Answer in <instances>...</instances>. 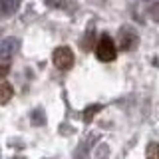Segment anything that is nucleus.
Masks as SVG:
<instances>
[{
  "instance_id": "nucleus-5",
  "label": "nucleus",
  "mask_w": 159,
  "mask_h": 159,
  "mask_svg": "<svg viewBox=\"0 0 159 159\" xmlns=\"http://www.w3.org/2000/svg\"><path fill=\"white\" fill-rule=\"evenodd\" d=\"M20 4H22V0H0V20L12 16L20 8Z\"/></svg>"
},
{
  "instance_id": "nucleus-10",
  "label": "nucleus",
  "mask_w": 159,
  "mask_h": 159,
  "mask_svg": "<svg viewBox=\"0 0 159 159\" xmlns=\"http://www.w3.org/2000/svg\"><path fill=\"white\" fill-rule=\"evenodd\" d=\"M99 109H102V106H99V103H93V106L86 107V111H84V121L89 123V121L93 119V116H96V113L99 111Z\"/></svg>"
},
{
  "instance_id": "nucleus-8",
  "label": "nucleus",
  "mask_w": 159,
  "mask_h": 159,
  "mask_svg": "<svg viewBox=\"0 0 159 159\" xmlns=\"http://www.w3.org/2000/svg\"><path fill=\"white\" fill-rule=\"evenodd\" d=\"M12 93H14L12 86H10V84H2V86H0V103H8L10 98H12Z\"/></svg>"
},
{
  "instance_id": "nucleus-9",
  "label": "nucleus",
  "mask_w": 159,
  "mask_h": 159,
  "mask_svg": "<svg viewBox=\"0 0 159 159\" xmlns=\"http://www.w3.org/2000/svg\"><path fill=\"white\" fill-rule=\"evenodd\" d=\"M145 157H147V159H159V143H157V141L147 143V147H145Z\"/></svg>"
},
{
  "instance_id": "nucleus-12",
  "label": "nucleus",
  "mask_w": 159,
  "mask_h": 159,
  "mask_svg": "<svg viewBox=\"0 0 159 159\" xmlns=\"http://www.w3.org/2000/svg\"><path fill=\"white\" fill-rule=\"evenodd\" d=\"M8 72H10V66H8L6 62H0V78L8 76Z\"/></svg>"
},
{
  "instance_id": "nucleus-1",
  "label": "nucleus",
  "mask_w": 159,
  "mask_h": 159,
  "mask_svg": "<svg viewBox=\"0 0 159 159\" xmlns=\"http://www.w3.org/2000/svg\"><path fill=\"white\" fill-rule=\"evenodd\" d=\"M96 56L99 62H113L116 60V44L109 34H102L96 46Z\"/></svg>"
},
{
  "instance_id": "nucleus-7",
  "label": "nucleus",
  "mask_w": 159,
  "mask_h": 159,
  "mask_svg": "<svg viewBox=\"0 0 159 159\" xmlns=\"http://www.w3.org/2000/svg\"><path fill=\"white\" fill-rule=\"evenodd\" d=\"M30 119H32V123L34 125H44V123H46V113H44V109L42 107H36L34 109L32 113H30Z\"/></svg>"
},
{
  "instance_id": "nucleus-4",
  "label": "nucleus",
  "mask_w": 159,
  "mask_h": 159,
  "mask_svg": "<svg viewBox=\"0 0 159 159\" xmlns=\"http://www.w3.org/2000/svg\"><path fill=\"white\" fill-rule=\"evenodd\" d=\"M20 50V38L8 36L0 42V58L2 60H10L12 56H16V52Z\"/></svg>"
},
{
  "instance_id": "nucleus-11",
  "label": "nucleus",
  "mask_w": 159,
  "mask_h": 159,
  "mask_svg": "<svg viewBox=\"0 0 159 159\" xmlns=\"http://www.w3.org/2000/svg\"><path fill=\"white\" fill-rule=\"evenodd\" d=\"M149 16H151L153 22H157V24H159V2L151 4V8H149Z\"/></svg>"
},
{
  "instance_id": "nucleus-6",
  "label": "nucleus",
  "mask_w": 159,
  "mask_h": 159,
  "mask_svg": "<svg viewBox=\"0 0 159 159\" xmlns=\"http://www.w3.org/2000/svg\"><path fill=\"white\" fill-rule=\"evenodd\" d=\"M93 42H96V26L89 24L86 34H84V38H82V50L84 52H89V50L93 48Z\"/></svg>"
},
{
  "instance_id": "nucleus-13",
  "label": "nucleus",
  "mask_w": 159,
  "mask_h": 159,
  "mask_svg": "<svg viewBox=\"0 0 159 159\" xmlns=\"http://www.w3.org/2000/svg\"><path fill=\"white\" fill-rule=\"evenodd\" d=\"M44 2H46L50 8H60V6H62V2H64V0H44Z\"/></svg>"
},
{
  "instance_id": "nucleus-2",
  "label": "nucleus",
  "mask_w": 159,
  "mask_h": 159,
  "mask_svg": "<svg viewBox=\"0 0 159 159\" xmlns=\"http://www.w3.org/2000/svg\"><path fill=\"white\" fill-rule=\"evenodd\" d=\"M117 46L123 52H131L139 46V34L135 32V28L131 26H123L117 34Z\"/></svg>"
},
{
  "instance_id": "nucleus-3",
  "label": "nucleus",
  "mask_w": 159,
  "mask_h": 159,
  "mask_svg": "<svg viewBox=\"0 0 159 159\" xmlns=\"http://www.w3.org/2000/svg\"><path fill=\"white\" fill-rule=\"evenodd\" d=\"M52 62L58 70H70L74 66V52L68 46H60L54 50L52 54Z\"/></svg>"
}]
</instances>
